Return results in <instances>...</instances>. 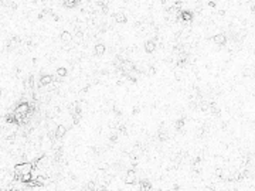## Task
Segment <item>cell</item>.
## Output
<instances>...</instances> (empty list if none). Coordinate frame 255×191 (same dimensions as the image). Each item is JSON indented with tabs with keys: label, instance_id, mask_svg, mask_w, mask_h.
<instances>
[{
	"label": "cell",
	"instance_id": "cell-1",
	"mask_svg": "<svg viewBox=\"0 0 255 191\" xmlns=\"http://www.w3.org/2000/svg\"><path fill=\"white\" fill-rule=\"evenodd\" d=\"M34 164H33L31 161H24V163H20V164H16L14 166V169H13V171H14V178L17 180L20 176H23L24 173H31L33 170H34Z\"/></svg>",
	"mask_w": 255,
	"mask_h": 191
},
{
	"label": "cell",
	"instance_id": "cell-2",
	"mask_svg": "<svg viewBox=\"0 0 255 191\" xmlns=\"http://www.w3.org/2000/svg\"><path fill=\"white\" fill-rule=\"evenodd\" d=\"M121 71H122V74H125V75H128L130 71H133L135 69V64L132 63V61H129V60H125L123 63L121 64Z\"/></svg>",
	"mask_w": 255,
	"mask_h": 191
},
{
	"label": "cell",
	"instance_id": "cell-3",
	"mask_svg": "<svg viewBox=\"0 0 255 191\" xmlns=\"http://www.w3.org/2000/svg\"><path fill=\"white\" fill-rule=\"evenodd\" d=\"M54 82V76L48 74H42L40 76V82H38V86H47V85L53 84Z\"/></svg>",
	"mask_w": 255,
	"mask_h": 191
},
{
	"label": "cell",
	"instance_id": "cell-4",
	"mask_svg": "<svg viewBox=\"0 0 255 191\" xmlns=\"http://www.w3.org/2000/svg\"><path fill=\"white\" fill-rule=\"evenodd\" d=\"M125 183L126 184H133L136 183V171L135 170H128L125 174Z\"/></svg>",
	"mask_w": 255,
	"mask_h": 191
},
{
	"label": "cell",
	"instance_id": "cell-5",
	"mask_svg": "<svg viewBox=\"0 0 255 191\" xmlns=\"http://www.w3.org/2000/svg\"><path fill=\"white\" fill-rule=\"evenodd\" d=\"M187 60H189V54L184 53V51L179 53V57H177V68H183L186 65V63H187Z\"/></svg>",
	"mask_w": 255,
	"mask_h": 191
},
{
	"label": "cell",
	"instance_id": "cell-6",
	"mask_svg": "<svg viewBox=\"0 0 255 191\" xmlns=\"http://www.w3.org/2000/svg\"><path fill=\"white\" fill-rule=\"evenodd\" d=\"M212 41L215 42L217 45H225V44H227V35H225V34H223V33L215 34V35L212 37Z\"/></svg>",
	"mask_w": 255,
	"mask_h": 191
},
{
	"label": "cell",
	"instance_id": "cell-7",
	"mask_svg": "<svg viewBox=\"0 0 255 191\" xmlns=\"http://www.w3.org/2000/svg\"><path fill=\"white\" fill-rule=\"evenodd\" d=\"M114 20L116 21V23H119V24H125V23H128V17H126L125 13L116 11V13L114 14Z\"/></svg>",
	"mask_w": 255,
	"mask_h": 191
},
{
	"label": "cell",
	"instance_id": "cell-8",
	"mask_svg": "<svg viewBox=\"0 0 255 191\" xmlns=\"http://www.w3.org/2000/svg\"><path fill=\"white\" fill-rule=\"evenodd\" d=\"M156 41L155 40H148V41L145 42V51L149 54H152V53H155L156 51Z\"/></svg>",
	"mask_w": 255,
	"mask_h": 191
},
{
	"label": "cell",
	"instance_id": "cell-9",
	"mask_svg": "<svg viewBox=\"0 0 255 191\" xmlns=\"http://www.w3.org/2000/svg\"><path fill=\"white\" fill-rule=\"evenodd\" d=\"M23 85H24V89H26V91H33V89H34V76L30 75L27 79H24Z\"/></svg>",
	"mask_w": 255,
	"mask_h": 191
},
{
	"label": "cell",
	"instance_id": "cell-10",
	"mask_svg": "<svg viewBox=\"0 0 255 191\" xmlns=\"http://www.w3.org/2000/svg\"><path fill=\"white\" fill-rule=\"evenodd\" d=\"M65 133H67V127L64 126V125H58L57 129H55V138L63 139L64 136H65Z\"/></svg>",
	"mask_w": 255,
	"mask_h": 191
},
{
	"label": "cell",
	"instance_id": "cell-11",
	"mask_svg": "<svg viewBox=\"0 0 255 191\" xmlns=\"http://www.w3.org/2000/svg\"><path fill=\"white\" fill-rule=\"evenodd\" d=\"M139 190H142V191L152 190V184H150V181H148V180L139 181Z\"/></svg>",
	"mask_w": 255,
	"mask_h": 191
},
{
	"label": "cell",
	"instance_id": "cell-12",
	"mask_svg": "<svg viewBox=\"0 0 255 191\" xmlns=\"http://www.w3.org/2000/svg\"><path fill=\"white\" fill-rule=\"evenodd\" d=\"M105 51H106V48H105V45H104L102 42H99V44H96L95 45V55L102 57V55L105 54Z\"/></svg>",
	"mask_w": 255,
	"mask_h": 191
},
{
	"label": "cell",
	"instance_id": "cell-13",
	"mask_svg": "<svg viewBox=\"0 0 255 191\" xmlns=\"http://www.w3.org/2000/svg\"><path fill=\"white\" fill-rule=\"evenodd\" d=\"M61 41L67 42V44H68V42H71V41H72V34H71L70 31H67V30H65V31H63V33H61Z\"/></svg>",
	"mask_w": 255,
	"mask_h": 191
},
{
	"label": "cell",
	"instance_id": "cell-14",
	"mask_svg": "<svg viewBox=\"0 0 255 191\" xmlns=\"http://www.w3.org/2000/svg\"><path fill=\"white\" fill-rule=\"evenodd\" d=\"M6 122H7V125H17V120H16V115H14V112H10V113L6 115Z\"/></svg>",
	"mask_w": 255,
	"mask_h": 191
},
{
	"label": "cell",
	"instance_id": "cell-15",
	"mask_svg": "<svg viewBox=\"0 0 255 191\" xmlns=\"http://www.w3.org/2000/svg\"><path fill=\"white\" fill-rule=\"evenodd\" d=\"M17 180L21 181L23 184H26V183H29L30 180H33V173H24V174H23V176H20Z\"/></svg>",
	"mask_w": 255,
	"mask_h": 191
},
{
	"label": "cell",
	"instance_id": "cell-16",
	"mask_svg": "<svg viewBox=\"0 0 255 191\" xmlns=\"http://www.w3.org/2000/svg\"><path fill=\"white\" fill-rule=\"evenodd\" d=\"M34 180H36V184H37V187H42V185H45V183H47V178L44 177V176H38V177H33Z\"/></svg>",
	"mask_w": 255,
	"mask_h": 191
},
{
	"label": "cell",
	"instance_id": "cell-17",
	"mask_svg": "<svg viewBox=\"0 0 255 191\" xmlns=\"http://www.w3.org/2000/svg\"><path fill=\"white\" fill-rule=\"evenodd\" d=\"M184 123H186L184 117H181V119H177V120L174 122V127H176L177 130H181V129L184 127Z\"/></svg>",
	"mask_w": 255,
	"mask_h": 191
},
{
	"label": "cell",
	"instance_id": "cell-18",
	"mask_svg": "<svg viewBox=\"0 0 255 191\" xmlns=\"http://www.w3.org/2000/svg\"><path fill=\"white\" fill-rule=\"evenodd\" d=\"M67 74H68V69H67V68H64V67L57 68V75H58V76L64 78V76H67Z\"/></svg>",
	"mask_w": 255,
	"mask_h": 191
},
{
	"label": "cell",
	"instance_id": "cell-19",
	"mask_svg": "<svg viewBox=\"0 0 255 191\" xmlns=\"http://www.w3.org/2000/svg\"><path fill=\"white\" fill-rule=\"evenodd\" d=\"M169 139V135H167V132H164V130H160L159 132V140L160 142H166Z\"/></svg>",
	"mask_w": 255,
	"mask_h": 191
},
{
	"label": "cell",
	"instance_id": "cell-20",
	"mask_svg": "<svg viewBox=\"0 0 255 191\" xmlns=\"http://www.w3.org/2000/svg\"><path fill=\"white\" fill-rule=\"evenodd\" d=\"M118 136H119V133H118L116 130H114V132H111V135H109V140L111 142H118Z\"/></svg>",
	"mask_w": 255,
	"mask_h": 191
},
{
	"label": "cell",
	"instance_id": "cell-21",
	"mask_svg": "<svg viewBox=\"0 0 255 191\" xmlns=\"http://www.w3.org/2000/svg\"><path fill=\"white\" fill-rule=\"evenodd\" d=\"M85 190H96V185L94 184V181H89L88 184H86V187H85Z\"/></svg>",
	"mask_w": 255,
	"mask_h": 191
},
{
	"label": "cell",
	"instance_id": "cell-22",
	"mask_svg": "<svg viewBox=\"0 0 255 191\" xmlns=\"http://www.w3.org/2000/svg\"><path fill=\"white\" fill-rule=\"evenodd\" d=\"M118 130H119V133H122V135H126V133H128V129H126V126H125V125H119Z\"/></svg>",
	"mask_w": 255,
	"mask_h": 191
},
{
	"label": "cell",
	"instance_id": "cell-23",
	"mask_svg": "<svg viewBox=\"0 0 255 191\" xmlns=\"http://www.w3.org/2000/svg\"><path fill=\"white\" fill-rule=\"evenodd\" d=\"M200 109H201V110H204V112H206V110H208V102H204V101H203V102H200Z\"/></svg>",
	"mask_w": 255,
	"mask_h": 191
},
{
	"label": "cell",
	"instance_id": "cell-24",
	"mask_svg": "<svg viewBox=\"0 0 255 191\" xmlns=\"http://www.w3.org/2000/svg\"><path fill=\"white\" fill-rule=\"evenodd\" d=\"M139 112H140V108H139V106H135V108L132 109V113H133V115H138Z\"/></svg>",
	"mask_w": 255,
	"mask_h": 191
},
{
	"label": "cell",
	"instance_id": "cell-25",
	"mask_svg": "<svg viewBox=\"0 0 255 191\" xmlns=\"http://www.w3.org/2000/svg\"><path fill=\"white\" fill-rule=\"evenodd\" d=\"M215 176L221 177V176H223V170H221V169H217V170H215Z\"/></svg>",
	"mask_w": 255,
	"mask_h": 191
},
{
	"label": "cell",
	"instance_id": "cell-26",
	"mask_svg": "<svg viewBox=\"0 0 255 191\" xmlns=\"http://www.w3.org/2000/svg\"><path fill=\"white\" fill-rule=\"evenodd\" d=\"M155 72H156L155 67H149V74H155Z\"/></svg>",
	"mask_w": 255,
	"mask_h": 191
},
{
	"label": "cell",
	"instance_id": "cell-27",
	"mask_svg": "<svg viewBox=\"0 0 255 191\" xmlns=\"http://www.w3.org/2000/svg\"><path fill=\"white\" fill-rule=\"evenodd\" d=\"M208 6H210V7H215V1H208Z\"/></svg>",
	"mask_w": 255,
	"mask_h": 191
}]
</instances>
